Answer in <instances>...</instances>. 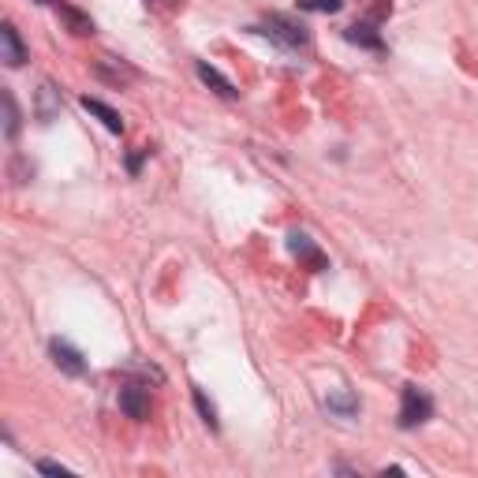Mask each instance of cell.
<instances>
[{
	"mask_svg": "<svg viewBox=\"0 0 478 478\" xmlns=\"http://www.w3.org/2000/svg\"><path fill=\"white\" fill-rule=\"evenodd\" d=\"M56 15L64 19V27H68L75 37H90L93 30H98V27H93V19H90L86 12H79L75 4H68V0H56Z\"/></svg>",
	"mask_w": 478,
	"mask_h": 478,
	"instance_id": "10",
	"label": "cell"
},
{
	"mask_svg": "<svg viewBox=\"0 0 478 478\" xmlns=\"http://www.w3.org/2000/svg\"><path fill=\"white\" fill-rule=\"evenodd\" d=\"M49 355H53V362H56V370H61V374H68V377H83V374H86L83 352L71 348L68 340H53V344H49Z\"/></svg>",
	"mask_w": 478,
	"mask_h": 478,
	"instance_id": "4",
	"label": "cell"
},
{
	"mask_svg": "<svg viewBox=\"0 0 478 478\" xmlns=\"http://www.w3.org/2000/svg\"><path fill=\"white\" fill-rule=\"evenodd\" d=\"M0 61H4L8 68H23L27 64V45H23V37H19L15 23L0 27Z\"/></svg>",
	"mask_w": 478,
	"mask_h": 478,
	"instance_id": "6",
	"label": "cell"
},
{
	"mask_svg": "<svg viewBox=\"0 0 478 478\" xmlns=\"http://www.w3.org/2000/svg\"><path fill=\"white\" fill-rule=\"evenodd\" d=\"M93 75H98L101 83L117 86V90H120V86H131V83L139 79V71L131 68L127 61H117V56H105V61H98V64H93Z\"/></svg>",
	"mask_w": 478,
	"mask_h": 478,
	"instance_id": "5",
	"label": "cell"
},
{
	"mask_svg": "<svg viewBox=\"0 0 478 478\" xmlns=\"http://www.w3.org/2000/svg\"><path fill=\"white\" fill-rule=\"evenodd\" d=\"M117 400H120V411L127 418H135V423H146L150 418V389L142 385V381H124Z\"/></svg>",
	"mask_w": 478,
	"mask_h": 478,
	"instance_id": "3",
	"label": "cell"
},
{
	"mask_svg": "<svg viewBox=\"0 0 478 478\" xmlns=\"http://www.w3.org/2000/svg\"><path fill=\"white\" fill-rule=\"evenodd\" d=\"M344 37H348L352 45H359V49L385 53V42H381V34H377V27H374V23H355V27L344 30Z\"/></svg>",
	"mask_w": 478,
	"mask_h": 478,
	"instance_id": "12",
	"label": "cell"
},
{
	"mask_svg": "<svg viewBox=\"0 0 478 478\" xmlns=\"http://www.w3.org/2000/svg\"><path fill=\"white\" fill-rule=\"evenodd\" d=\"M79 105L90 112V117H98V120H101V124L112 131V135H120V131H124V120H120V112H117V109H109L105 101H98V98H83Z\"/></svg>",
	"mask_w": 478,
	"mask_h": 478,
	"instance_id": "13",
	"label": "cell"
},
{
	"mask_svg": "<svg viewBox=\"0 0 478 478\" xmlns=\"http://www.w3.org/2000/svg\"><path fill=\"white\" fill-rule=\"evenodd\" d=\"M325 408H329V415H336V418H355L359 415V396L348 385H336V389L325 393Z\"/></svg>",
	"mask_w": 478,
	"mask_h": 478,
	"instance_id": "7",
	"label": "cell"
},
{
	"mask_svg": "<svg viewBox=\"0 0 478 478\" xmlns=\"http://www.w3.org/2000/svg\"><path fill=\"white\" fill-rule=\"evenodd\" d=\"M299 8L303 12H340L344 8V0H299Z\"/></svg>",
	"mask_w": 478,
	"mask_h": 478,
	"instance_id": "16",
	"label": "cell"
},
{
	"mask_svg": "<svg viewBox=\"0 0 478 478\" xmlns=\"http://www.w3.org/2000/svg\"><path fill=\"white\" fill-rule=\"evenodd\" d=\"M146 158H150V150H146V146H142V150H139V154H131V158H127V172H139V168H142V161H146Z\"/></svg>",
	"mask_w": 478,
	"mask_h": 478,
	"instance_id": "19",
	"label": "cell"
},
{
	"mask_svg": "<svg viewBox=\"0 0 478 478\" xmlns=\"http://www.w3.org/2000/svg\"><path fill=\"white\" fill-rule=\"evenodd\" d=\"M37 471H42V474H71L64 464H56V460H42V464H37Z\"/></svg>",
	"mask_w": 478,
	"mask_h": 478,
	"instance_id": "18",
	"label": "cell"
},
{
	"mask_svg": "<svg viewBox=\"0 0 478 478\" xmlns=\"http://www.w3.org/2000/svg\"><path fill=\"white\" fill-rule=\"evenodd\" d=\"M124 374H139V377H154V381H165V374L158 367H146V362H131Z\"/></svg>",
	"mask_w": 478,
	"mask_h": 478,
	"instance_id": "17",
	"label": "cell"
},
{
	"mask_svg": "<svg viewBox=\"0 0 478 478\" xmlns=\"http://www.w3.org/2000/svg\"><path fill=\"white\" fill-rule=\"evenodd\" d=\"M34 4H56V0H34Z\"/></svg>",
	"mask_w": 478,
	"mask_h": 478,
	"instance_id": "21",
	"label": "cell"
},
{
	"mask_svg": "<svg viewBox=\"0 0 478 478\" xmlns=\"http://www.w3.org/2000/svg\"><path fill=\"white\" fill-rule=\"evenodd\" d=\"M430 415H433V400L426 389H418V385H404L400 389V430H415V426H423L430 423Z\"/></svg>",
	"mask_w": 478,
	"mask_h": 478,
	"instance_id": "2",
	"label": "cell"
},
{
	"mask_svg": "<svg viewBox=\"0 0 478 478\" xmlns=\"http://www.w3.org/2000/svg\"><path fill=\"white\" fill-rule=\"evenodd\" d=\"M146 4H176V0H146Z\"/></svg>",
	"mask_w": 478,
	"mask_h": 478,
	"instance_id": "20",
	"label": "cell"
},
{
	"mask_svg": "<svg viewBox=\"0 0 478 478\" xmlns=\"http://www.w3.org/2000/svg\"><path fill=\"white\" fill-rule=\"evenodd\" d=\"M195 71H198V79L209 86V90H214V93H221V98L224 101H236L239 98V90H236V83L232 79H224V75L214 68V64H206V61H198L195 64Z\"/></svg>",
	"mask_w": 478,
	"mask_h": 478,
	"instance_id": "9",
	"label": "cell"
},
{
	"mask_svg": "<svg viewBox=\"0 0 478 478\" xmlns=\"http://www.w3.org/2000/svg\"><path fill=\"white\" fill-rule=\"evenodd\" d=\"M34 117L42 124H53L56 117H61V90H56L53 83H42L37 86V98H34Z\"/></svg>",
	"mask_w": 478,
	"mask_h": 478,
	"instance_id": "8",
	"label": "cell"
},
{
	"mask_svg": "<svg viewBox=\"0 0 478 478\" xmlns=\"http://www.w3.org/2000/svg\"><path fill=\"white\" fill-rule=\"evenodd\" d=\"M4 135L15 139L19 135V105H15V93L4 90Z\"/></svg>",
	"mask_w": 478,
	"mask_h": 478,
	"instance_id": "14",
	"label": "cell"
},
{
	"mask_svg": "<svg viewBox=\"0 0 478 478\" xmlns=\"http://www.w3.org/2000/svg\"><path fill=\"white\" fill-rule=\"evenodd\" d=\"M288 251H292L299 262H307L311 270H325V255L318 251L314 239H311L307 232H292V236H288Z\"/></svg>",
	"mask_w": 478,
	"mask_h": 478,
	"instance_id": "11",
	"label": "cell"
},
{
	"mask_svg": "<svg viewBox=\"0 0 478 478\" xmlns=\"http://www.w3.org/2000/svg\"><path fill=\"white\" fill-rule=\"evenodd\" d=\"M251 30L262 34V37H270V42H277L280 49H288V53H299V49L311 45V30L303 23H296V19H288V15H265L262 23L251 27Z\"/></svg>",
	"mask_w": 478,
	"mask_h": 478,
	"instance_id": "1",
	"label": "cell"
},
{
	"mask_svg": "<svg viewBox=\"0 0 478 478\" xmlns=\"http://www.w3.org/2000/svg\"><path fill=\"white\" fill-rule=\"evenodd\" d=\"M195 408H198L202 423H206L209 430H217V426H221V423H217V408L209 404V400H206V393H202V389H195Z\"/></svg>",
	"mask_w": 478,
	"mask_h": 478,
	"instance_id": "15",
	"label": "cell"
}]
</instances>
